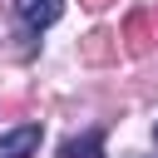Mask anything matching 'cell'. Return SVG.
Returning <instances> with one entry per match:
<instances>
[{
  "mask_svg": "<svg viewBox=\"0 0 158 158\" xmlns=\"http://www.w3.org/2000/svg\"><path fill=\"white\" fill-rule=\"evenodd\" d=\"M153 138H158V123H153Z\"/></svg>",
  "mask_w": 158,
  "mask_h": 158,
  "instance_id": "7",
  "label": "cell"
},
{
  "mask_svg": "<svg viewBox=\"0 0 158 158\" xmlns=\"http://www.w3.org/2000/svg\"><path fill=\"white\" fill-rule=\"evenodd\" d=\"M59 158H104V133L89 128V133H74L59 143Z\"/></svg>",
  "mask_w": 158,
  "mask_h": 158,
  "instance_id": "5",
  "label": "cell"
},
{
  "mask_svg": "<svg viewBox=\"0 0 158 158\" xmlns=\"http://www.w3.org/2000/svg\"><path fill=\"white\" fill-rule=\"evenodd\" d=\"M15 10H20V20L30 25V30H44V25H54L59 20V0H15Z\"/></svg>",
  "mask_w": 158,
  "mask_h": 158,
  "instance_id": "4",
  "label": "cell"
},
{
  "mask_svg": "<svg viewBox=\"0 0 158 158\" xmlns=\"http://www.w3.org/2000/svg\"><path fill=\"white\" fill-rule=\"evenodd\" d=\"M118 40H123V49H128L133 59H143V54L153 49V40H158V35H153V15H148L143 5H138V10H128V20H123V35H118Z\"/></svg>",
  "mask_w": 158,
  "mask_h": 158,
  "instance_id": "1",
  "label": "cell"
},
{
  "mask_svg": "<svg viewBox=\"0 0 158 158\" xmlns=\"http://www.w3.org/2000/svg\"><path fill=\"white\" fill-rule=\"evenodd\" d=\"M79 5H84V10H109L114 0H79Z\"/></svg>",
  "mask_w": 158,
  "mask_h": 158,
  "instance_id": "6",
  "label": "cell"
},
{
  "mask_svg": "<svg viewBox=\"0 0 158 158\" xmlns=\"http://www.w3.org/2000/svg\"><path fill=\"white\" fill-rule=\"evenodd\" d=\"M79 54H84V64H109V59H118V35L99 25L79 40Z\"/></svg>",
  "mask_w": 158,
  "mask_h": 158,
  "instance_id": "2",
  "label": "cell"
},
{
  "mask_svg": "<svg viewBox=\"0 0 158 158\" xmlns=\"http://www.w3.org/2000/svg\"><path fill=\"white\" fill-rule=\"evenodd\" d=\"M35 148H40V123H20L0 133V158H35Z\"/></svg>",
  "mask_w": 158,
  "mask_h": 158,
  "instance_id": "3",
  "label": "cell"
}]
</instances>
